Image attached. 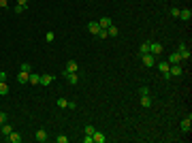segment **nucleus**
Returning a JSON list of instances; mask_svg holds the SVG:
<instances>
[{
    "instance_id": "nucleus-1",
    "label": "nucleus",
    "mask_w": 192,
    "mask_h": 143,
    "mask_svg": "<svg viewBox=\"0 0 192 143\" xmlns=\"http://www.w3.org/2000/svg\"><path fill=\"white\" fill-rule=\"evenodd\" d=\"M169 75L171 77H182L184 75V66L182 64H171L169 66Z\"/></svg>"
},
{
    "instance_id": "nucleus-2",
    "label": "nucleus",
    "mask_w": 192,
    "mask_h": 143,
    "mask_svg": "<svg viewBox=\"0 0 192 143\" xmlns=\"http://www.w3.org/2000/svg\"><path fill=\"white\" fill-rule=\"evenodd\" d=\"M177 53H179V58H182V60H190V49L186 47V43H179Z\"/></svg>"
},
{
    "instance_id": "nucleus-3",
    "label": "nucleus",
    "mask_w": 192,
    "mask_h": 143,
    "mask_svg": "<svg viewBox=\"0 0 192 143\" xmlns=\"http://www.w3.org/2000/svg\"><path fill=\"white\" fill-rule=\"evenodd\" d=\"M149 53H152V56H158V53H162V43H158V41L149 43Z\"/></svg>"
},
{
    "instance_id": "nucleus-4",
    "label": "nucleus",
    "mask_w": 192,
    "mask_h": 143,
    "mask_svg": "<svg viewBox=\"0 0 192 143\" xmlns=\"http://www.w3.org/2000/svg\"><path fill=\"white\" fill-rule=\"evenodd\" d=\"M141 60H143V66H147V68H152V66H154V56H152V53L141 56Z\"/></svg>"
},
{
    "instance_id": "nucleus-5",
    "label": "nucleus",
    "mask_w": 192,
    "mask_h": 143,
    "mask_svg": "<svg viewBox=\"0 0 192 143\" xmlns=\"http://www.w3.org/2000/svg\"><path fill=\"white\" fill-rule=\"evenodd\" d=\"M77 68H79V64H77L75 60H68V62H66V71H64V73H77Z\"/></svg>"
},
{
    "instance_id": "nucleus-6",
    "label": "nucleus",
    "mask_w": 192,
    "mask_h": 143,
    "mask_svg": "<svg viewBox=\"0 0 192 143\" xmlns=\"http://www.w3.org/2000/svg\"><path fill=\"white\" fill-rule=\"evenodd\" d=\"M190 128H192V118L188 115L186 120H182V130L184 133H190Z\"/></svg>"
},
{
    "instance_id": "nucleus-7",
    "label": "nucleus",
    "mask_w": 192,
    "mask_h": 143,
    "mask_svg": "<svg viewBox=\"0 0 192 143\" xmlns=\"http://www.w3.org/2000/svg\"><path fill=\"white\" fill-rule=\"evenodd\" d=\"M111 24H113V19H111V17H100V19H98V26H100V28H105V30H107Z\"/></svg>"
},
{
    "instance_id": "nucleus-8",
    "label": "nucleus",
    "mask_w": 192,
    "mask_h": 143,
    "mask_svg": "<svg viewBox=\"0 0 192 143\" xmlns=\"http://www.w3.org/2000/svg\"><path fill=\"white\" fill-rule=\"evenodd\" d=\"M190 17H192V11H190V9H182V11H179V19L190 21Z\"/></svg>"
},
{
    "instance_id": "nucleus-9",
    "label": "nucleus",
    "mask_w": 192,
    "mask_h": 143,
    "mask_svg": "<svg viewBox=\"0 0 192 143\" xmlns=\"http://www.w3.org/2000/svg\"><path fill=\"white\" fill-rule=\"evenodd\" d=\"M39 143H45L47 141V133H45V128H41V130H36V137H34Z\"/></svg>"
},
{
    "instance_id": "nucleus-10",
    "label": "nucleus",
    "mask_w": 192,
    "mask_h": 143,
    "mask_svg": "<svg viewBox=\"0 0 192 143\" xmlns=\"http://www.w3.org/2000/svg\"><path fill=\"white\" fill-rule=\"evenodd\" d=\"M98 30H100L98 21H90V24H88V32H90V34H98Z\"/></svg>"
},
{
    "instance_id": "nucleus-11",
    "label": "nucleus",
    "mask_w": 192,
    "mask_h": 143,
    "mask_svg": "<svg viewBox=\"0 0 192 143\" xmlns=\"http://www.w3.org/2000/svg\"><path fill=\"white\" fill-rule=\"evenodd\" d=\"M62 75H64V77L68 79V83H73V86H75V83L79 81V77H77V73H62Z\"/></svg>"
},
{
    "instance_id": "nucleus-12",
    "label": "nucleus",
    "mask_w": 192,
    "mask_h": 143,
    "mask_svg": "<svg viewBox=\"0 0 192 143\" xmlns=\"http://www.w3.org/2000/svg\"><path fill=\"white\" fill-rule=\"evenodd\" d=\"M6 139H9L11 143H19V141H21V135H19V133H13V130H11V135H6Z\"/></svg>"
},
{
    "instance_id": "nucleus-13",
    "label": "nucleus",
    "mask_w": 192,
    "mask_h": 143,
    "mask_svg": "<svg viewBox=\"0 0 192 143\" xmlns=\"http://www.w3.org/2000/svg\"><path fill=\"white\" fill-rule=\"evenodd\" d=\"M179 60H182V58H179V53H177V51H173V53L169 56V60H167V62H169V64H179Z\"/></svg>"
},
{
    "instance_id": "nucleus-14",
    "label": "nucleus",
    "mask_w": 192,
    "mask_h": 143,
    "mask_svg": "<svg viewBox=\"0 0 192 143\" xmlns=\"http://www.w3.org/2000/svg\"><path fill=\"white\" fill-rule=\"evenodd\" d=\"M28 81H30L32 86H39V83H41V75H36V73H30V77H28Z\"/></svg>"
},
{
    "instance_id": "nucleus-15",
    "label": "nucleus",
    "mask_w": 192,
    "mask_h": 143,
    "mask_svg": "<svg viewBox=\"0 0 192 143\" xmlns=\"http://www.w3.org/2000/svg\"><path fill=\"white\" fill-rule=\"evenodd\" d=\"M169 66H171L169 62H158V64H156V68H158L160 73H169Z\"/></svg>"
},
{
    "instance_id": "nucleus-16",
    "label": "nucleus",
    "mask_w": 192,
    "mask_h": 143,
    "mask_svg": "<svg viewBox=\"0 0 192 143\" xmlns=\"http://www.w3.org/2000/svg\"><path fill=\"white\" fill-rule=\"evenodd\" d=\"M28 77H30V73H24V71H19V75H17V81H19V83H28Z\"/></svg>"
},
{
    "instance_id": "nucleus-17",
    "label": "nucleus",
    "mask_w": 192,
    "mask_h": 143,
    "mask_svg": "<svg viewBox=\"0 0 192 143\" xmlns=\"http://www.w3.org/2000/svg\"><path fill=\"white\" fill-rule=\"evenodd\" d=\"M152 102H154V100H152V96H149V94L141 96V105H143L145 109H147V107H152Z\"/></svg>"
},
{
    "instance_id": "nucleus-18",
    "label": "nucleus",
    "mask_w": 192,
    "mask_h": 143,
    "mask_svg": "<svg viewBox=\"0 0 192 143\" xmlns=\"http://www.w3.org/2000/svg\"><path fill=\"white\" fill-rule=\"evenodd\" d=\"M92 139H94L96 143H105V141H107V137H105L102 133H98V130H96L94 135H92Z\"/></svg>"
},
{
    "instance_id": "nucleus-19",
    "label": "nucleus",
    "mask_w": 192,
    "mask_h": 143,
    "mask_svg": "<svg viewBox=\"0 0 192 143\" xmlns=\"http://www.w3.org/2000/svg\"><path fill=\"white\" fill-rule=\"evenodd\" d=\"M53 81V75H41V86H49Z\"/></svg>"
},
{
    "instance_id": "nucleus-20",
    "label": "nucleus",
    "mask_w": 192,
    "mask_h": 143,
    "mask_svg": "<svg viewBox=\"0 0 192 143\" xmlns=\"http://www.w3.org/2000/svg\"><path fill=\"white\" fill-rule=\"evenodd\" d=\"M107 34H109V37H117V34H120V30H117V26H113V24H111V26L107 28Z\"/></svg>"
},
{
    "instance_id": "nucleus-21",
    "label": "nucleus",
    "mask_w": 192,
    "mask_h": 143,
    "mask_svg": "<svg viewBox=\"0 0 192 143\" xmlns=\"http://www.w3.org/2000/svg\"><path fill=\"white\" fill-rule=\"evenodd\" d=\"M11 130H13V128H11L9 124H2V126H0V135H2V137H6V135H11Z\"/></svg>"
},
{
    "instance_id": "nucleus-22",
    "label": "nucleus",
    "mask_w": 192,
    "mask_h": 143,
    "mask_svg": "<svg viewBox=\"0 0 192 143\" xmlns=\"http://www.w3.org/2000/svg\"><path fill=\"white\" fill-rule=\"evenodd\" d=\"M137 53H139V58H141V56H145V53H149V43H143V45L139 47V51H137Z\"/></svg>"
},
{
    "instance_id": "nucleus-23",
    "label": "nucleus",
    "mask_w": 192,
    "mask_h": 143,
    "mask_svg": "<svg viewBox=\"0 0 192 143\" xmlns=\"http://www.w3.org/2000/svg\"><path fill=\"white\" fill-rule=\"evenodd\" d=\"M26 9H28L26 4H15V9H13V11H15V15H21V13H26Z\"/></svg>"
},
{
    "instance_id": "nucleus-24",
    "label": "nucleus",
    "mask_w": 192,
    "mask_h": 143,
    "mask_svg": "<svg viewBox=\"0 0 192 143\" xmlns=\"http://www.w3.org/2000/svg\"><path fill=\"white\" fill-rule=\"evenodd\" d=\"M9 94V86H6V81H0V96H6Z\"/></svg>"
},
{
    "instance_id": "nucleus-25",
    "label": "nucleus",
    "mask_w": 192,
    "mask_h": 143,
    "mask_svg": "<svg viewBox=\"0 0 192 143\" xmlns=\"http://www.w3.org/2000/svg\"><path fill=\"white\" fill-rule=\"evenodd\" d=\"M56 105H58L60 109H66V105H68V100H66V98H58V100H56Z\"/></svg>"
},
{
    "instance_id": "nucleus-26",
    "label": "nucleus",
    "mask_w": 192,
    "mask_h": 143,
    "mask_svg": "<svg viewBox=\"0 0 192 143\" xmlns=\"http://www.w3.org/2000/svg\"><path fill=\"white\" fill-rule=\"evenodd\" d=\"M96 37H98V39H109V34H107V30H105V28H100Z\"/></svg>"
},
{
    "instance_id": "nucleus-27",
    "label": "nucleus",
    "mask_w": 192,
    "mask_h": 143,
    "mask_svg": "<svg viewBox=\"0 0 192 143\" xmlns=\"http://www.w3.org/2000/svg\"><path fill=\"white\" fill-rule=\"evenodd\" d=\"M45 41H47V43H53V41H56V34H53V32H47V34H45Z\"/></svg>"
},
{
    "instance_id": "nucleus-28",
    "label": "nucleus",
    "mask_w": 192,
    "mask_h": 143,
    "mask_svg": "<svg viewBox=\"0 0 192 143\" xmlns=\"http://www.w3.org/2000/svg\"><path fill=\"white\" fill-rule=\"evenodd\" d=\"M19 68H21V71H24V73H30V71H32V66H30V64H28V62H24V64H21V66H19Z\"/></svg>"
},
{
    "instance_id": "nucleus-29",
    "label": "nucleus",
    "mask_w": 192,
    "mask_h": 143,
    "mask_svg": "<svg viewBox=\"0 0 192 143\" xmlns=\"http://www.w3.org/2000/svg\"><path fill=\"white\" fill-rule=\"evenodd\" d=\"M94 133H96V128L92 124H88V126H86V135H94Z\"/></svg>"
},
{
    "instance_id": "nucleus-30",
    "label": "nucleus",
    "mask_w": 192,
    "mask_h": 143,
    "mask_svg": "<svg viewBox=\"0 0 192 143\" xmlns=\"http://www.w3.org/2000/svg\"><path fill=\"white\" fill-rule=\"evenodd\" d=\"M56 141H58V143H66V141H68V137H66V135H58Z\"/></svg>"
},
{
    "instance_id": "nucleus-31",
    "label": "nucleus",
    "mask_w": 192,
    "mask_h": 143,
    "mask_svg": "<svg viewBox=\"0 0 192 143\" xmlns=\"http://www.w3.org/2000/svg\"><path fill=\"white\" fill-rule=\"evenodd\" d=\"M139 94H141V96L149 94V88H147V86H141V88H139Z\"/></svg>"
},
{
    "instance_id": "nucleus-32",
    "label": "nucleus",
    "mask_w": 192,
    "mask_h": 143,
    "mask_svg": "<svg viewBox=\"0 0 192 143\" xmlns=\"http://www.w3.org/2000/svg\"><path fill=\"white\" fill-rule=\"evenodd\" d=\"M179 11H182V9H177V6H173V9H171V17H179Z\"/></svg>"
},
{
    "instance_id": "nucleus-33",
    "label": "nucleus",
    "mask_w": 192,
    "mask_h": 143,
    "mask_svg": "<svg viewBox=\"0 0 192 143\" xmlns=\"http://www.w3.org/2000/svg\"><path fill=\"white\" fill-rule=\"evenodd\" d=\"M4 122H6V113H4V111H0V126H2Z\"/></svg>"
},
{
    "instance_id": "nucleus-34",
    "label": "nucleus",
    "mask_w": 192,
    "mask_h": 143,
    "mask_svg": "<svg viewBox=\"0 0 192 143\" xmlns=\"http://www.w3.org/2000/svg\"><path fill=\"white\" fill-rule=\"evenodd\" d=\"M83 143H94V139H92V135H86V137H83Z\"/></svg>"
},
{
    "instance_id": "nucleus-35",
    "label": "nucleus",
    "mask_w": 192,
    "mask_h": 143,
    "mask_svg": "<svg viewBox=\"0 0 192 143\" xmlns=\"http://www.w3.org/2000/svg\"><path fill=\"white\" fill-rule=\"evenodd\" d=\"M68 109H77V102H73V100H68V105H66Z\"/></svg>"
},
{
    "instance_id": "nucleus-36",
    "label": "nucleus",
    "mask_w": 192,
    "mask_h": 143,
    "mask_svg": "<svg viewBox=\"0 0 192 143\" xmlns=\"http://www.w3.org/2000/svg\"><path fill=\"white\" fill-rule=\"evenodd\" d=\"M6 77H9V75H6L4 71H0V81H6Z\"/></svg>"
},
{
    "instance_id": "nucleus-37",
    "label": "nucleus",
    "mask_w": 192,
    "mask_h": 143,
    "mask_svg": "<svg viewBox=\"0 0 192 143\" xmlns=\"http://www.w3.org/2000/svg\"><path fill=\"white\" fill-rule=\"evenodd\" d=\"M9 6V0H0V9H6Z\"/></svg>"
},
{
    "instance_id": "nucleus-38",
    "label": "nucleus",
    "mask_w": 192,
    "mask_h": 143,
    "mask_svg": "<svg viewBox=\"0 0 192 143\" xmlns=\"http://www.w3.org/2000/svg\"><path fill=\"white\" fill-rule=\"evenodd\" d=\"M17 4H26L28 6V0H17Z\"/></svg>"
}]
</instances>
